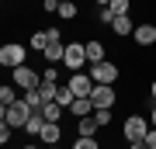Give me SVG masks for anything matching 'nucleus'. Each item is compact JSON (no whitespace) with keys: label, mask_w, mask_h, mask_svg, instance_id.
<instances>
[{"label":"nucleus","mask_w":156,"mask_h":149,"mask_svg":"<svg viewBox=\"0 0 156 149\" xmlns=\"http://www.w3.org/2000/svg\"><path fill=\"white\" fill-rule=\"evenodd\" d=\"M42 115H45V122H59L62 118V104L59 101H49V104L42 108Z\"/></svg>","instance_id":"14"},{"label":"nucleus","mask_w":156,"mask_h":149,"mask_svg":"<svg viewBox=\"0 0 156 149\" xmlns=\"http://www.w3.org/2000/svg\"><path fill=\"white\" fill-rule=\"evenodd\" d=\"M97 21H104V24H111V21H115V14H111V7H101V14H97Z\"/></svg>","instance_id":"27"},{"label":"nucleus","mask_w":156,"mask_h":149,"mask_svg":"<svg viewBox=\"0 0 156 149\" xmlns=\"http://www.w3.org/2000/svg\"><path fill=\"white\" fill-rule=\"evenodd\" d=\"M146 146H149V149H156V125L149 128V135H146Z\"/></svg>","instance_id":"28"},{"label":"nucleus","mask_w":156,"mask_h":149,"mask_svg":"<svg viewBox=\"0 0 156 149\" xmlns=\"http://www.w3.org/2000/svg\"><path fill=\"white\" fill-rule=\"evenodd\" d=\"M132 35H135V42H139V45H153V42H156V28H153V24H139Z\"/></svg>","instance_id":"10"},{"label":"nucleus","mask_w":156,"mask_h":149,"mask_svg":"<svg viewBox=\"0 0 156 149\" xmlns=\"http://www.w3.org/2000/svg\"><path fill=\"white\" fill-rule=\"evenodd\" d=\"M59 17H76V4H73V0L59 4Z\"/></svg>","instance_id":"25"},{"label":"nucleus","mask_w":156,"mask_h":149,"mask_svg":"<svg viewBox=\"0 0 156 149\" xmlns=\"http://www.w3.org/2000/svg\"><path fill=\"white\" fill-rule=\"evenodd\" d=\"M59 4H66V0H59Z\"/></svg>","instance_id":"36"},{"label":"nucleus","mask_w":156,"mask_h":149,"mask_svg":"<svg viewBox=\"0 0 156 149\" xmlns=\"http://www.w3.org/2000/svg\"><path fill=\"white\" fill-rule=\"evenodd\" d=\"M62 55H66V49H62V42H49V49H45V59H49V62H59Z\"/></svg>","instance_id":"18"},{"label":"nucleus","mask_w":156,"mask_h":149,"mask_svg":"<svg viewBox=\"0 0 156 149\" xmlns=\"http://www.w3.org/2000/svg\"><path fill=\"white\" fill-rule=\"evenodd\" d=\"M111 31L115 35H132L135 28H132V21H128V14H125V17H115V21H111Z\"/></svg>","instance_id":"16"},{"label":"nucleus","mask_w":156,"mask_h":149,"mask_svg":"<svg viewBox=\"0 0 156 149\" xmlns=\"http://www.w3.org/2000/svg\"><path fill=\"white\" fill-rule=\"evenodd\" d=\"M87 59H90V66H94V62H104V45H101V42H90L87 45Z\"/></svg>","instance_id":"17"},{"label":"nucleus","mask_w":156,"mask_h":149,"mask_svg":"<svg viewBox=\"0 0 156 149\" xmlns=\"http://www.w3.org/2000/svg\"><path fill=\"white\" fill-rule=\"evenodd\" d=\"M153 125H156V104H153Z\"/></svg>","instance_id":"32"},{"label":"nucleus","mask_w":156,"mask_h":149,"mask_svg":"<svg viewBox=\"0 0 156 149\" xmlns=\"http://www.w3.org/2000/svg\"><path fill=\"white\" fill-rule=\"evenodd\" d=\"M59 135H62L59 122H45V128H42V142H49V146H59Z\"/></svg>","instance_id":"9"},{"label":"nucleus","mask_w":156,"mask_h":149,"mask_svg":"<svg viewBox=\"0 0 156 149\" xmlns=\"http://www.w3.org/2000/svg\"><path fill=\"white\" fill-rule=\"evenodd\" d=\"M90 76H94V83H115L118 80V66L115 62H94L90 66Z\"/></svg>","instance_id":"6"},{"label":"nucleus","mask_w":156,"mask_h":149,"mask_svg":"<svg viewBox=\"0 0 156 149\" xmlns=\"http://www.w3.org/2000/svg\"><path fill=\"white\" fill-rule=\"evenodd\" d=\"M94 118H97V125H108V122H111V108H97Z\"/></svg>","instance_id":"26"},{"label":"nucleus","mask_w":156,"mask_h":149,"mask_svg":"<svg viewBox=\"0 0 156 149\" xmlns=\"http://www.w3.org/2000/svg\"><path fill=\"white\" fill-rule=\"evenodd\" d=\"M14 83H17V87H24V90H35V87L42 83V76H35L28 66H17V69H14Z\"/></svg>","instance_id":"8"},{"label":"nucleus","mask_w":156,"mask_h":149,"mask_svg":"<svg viewBox=\"0 0 156 149\" xmlns=\"http://www.w3.org/2000/svg\"><path fill=\"white\" fill-rule=\"evenodd\" d=\"M128 149H149V146H146V142H132V146H128Z\"/></svg>","instance_id":"30"},{"label":"nucleus","mask_w":156,"mask_h":149,"mask_svg":"<svg viewBox=\"0 0 156 149\" xmlns=\"http://www.w3.org/2000/svg\"><path fill=\"white\" fill-rule=\"evenodd\" d=\"M45 11H59V0H45Z\"/></svg>","instance_id":"29"},{"label":"nucleus","mask_w":156,"mask_h":149,"mask_svg":"<svg viewBox=\"0 0 156 149\" xmlns=\"http://www.w3.org/2000/svg\"><path fill=\"white\" fill-rule=\"evenodd\" d=\"M66 87H69V90H73L76 97H90V90H94L97 83H94V76H87V73H73Z\"/></svg>","instance_id":"5"},{"label":"nucleus","mask_w":156,"mask_h":149,"mask_svg":"<svg viewBox=\"0 0 156 149\" xmlns=\"http://www.w3.org/2000/svg\"><path fill=\"white\" fill-rule=\"evenodd\" d=\"M62 62H66L73 73H80V66L87 62V45H66V55H62Z\"/></svg>","instance_id":"7"},{"label":"nucleus","mask_w":156,"mask_h":149,"mask_svg":"<svg viewBox=\"0 0 156 149\" xmlns=\"http://www.w3.org/2000/svg\"><path fill=\"white\" fill-rule=\"evenodd\" d=\"M146 135H149V128H146V118H139V115L125 118V139H128V142H146Z\"/></svg>","instance_id":"2"},{"label":"nucleus","mask_w":156,"mask_h":149,"mask_svg":"<svg viewBox=\"0 0 156 149\" xmlns=\"http://www.w3.org/2000/svg\"><path fill=\"white\" fill-rule=\"evenodd\" d=\"M38 94H42V101H45V104H49V101H56V94H59V83L42 76V83H38Z\"/></svg>","instance_id":"11"},{"label":"nucleus","mask_w":156,"mask_h":149,"mask_svg":"<svg viewBox=\"0 0 156 149\" xmlns=\"http://www.w3.org/2000/svg\"><path fill=\"white\" fill-rule=\"evenodd\" d=\"M90 104H94V111L97 108H111L115 104V87L111 83H97V87L90 90Z\"/></svg>","instance_id":"3"},{"label":"nucleus","mask_w":156,"mask_h":149,"mask_svg":"<svg viewBox=\"0 0 156 149\" xmlns=\"http://www.w3.org/2000/svg\"><path fill=\"white\" fill-rule=\"evenodd\" d=\"M56 101H59L62 108H73V101H76V94H73L69 87H59V94H56Z\"/></svg>","instance_id":"19"},{"label":"nucleus","mask_w":156,"mask_h":149,"mask_svg":"<svg viewBox=\"0 0 156 149\" xmlns=\"http://www.w3.org/2000/svg\"><path fill=\"white\" fill-rule=\"evenodd\" d=\"M73 115H80V118H87L90 115V111H94V104H90V97H76V101H73Z\"/></svg>","instance_id":"15"},{"label":"nucleus","mask_w":156,"mask_h":149,"mask_svg":"<svg viewBox=\"0 0 156 149\" xmlns=\"http://www.w3.org/2000/svg\"><path fill=\"white\" fill-rule=\"evenodd\" d=\"M0 104H4V108L17 104V94H14V87H0Z\"/></svg>","instance_id":"21"},{"label":"nucleus","mask_w":156,"mask_h":149,"mask_svg":"<svg viewBox=\"0 0 156 149\" xmlns=\"http://www.w3.org/2000/svg\"><path fill=\"white\" fill-rule=\"evenodd\" d=\"M31 49H42V52L49 49V31H35L31 35Z\"/></svg>","instance_id":"20"},{"label":"nucleus","mask_w":156,"mask_h":149,"mask_svg":"<svg viewBox=\"0 0 156 149\" xmlns=\"http://www.w3.org/2000/svg\"><path fill=\"white\" fill-rule=\"evenodd\" d=\"M24 52L28 49H21V45H4V49H0V62H4V66H11V69H17V66H24Z\"/></svg>","instance_id":"4"},{"label":"nucleus","mask_w":156,"mask_h":149,"mask_svg":"<svg viewBox=\"0 0 156 149\" xmlns=\"http://www.w3.org/2000/svg\"><path fill=\"white\" fill-rule=\"evenodd\" d=\"M21 101H24L31 111H42V108H45V101H42V94H38V87H35V90H24V97H21Z\"/></svg>","instance_id":"12"},{"label":"nucleus","mask_w":156,"mask_h":149,"mask_svg":"<svg viewBox=\"0 0 156 149\" xmlns=\"http://www.w3.org/2000/svg\"><path fill=\"white\" fill-rule=\"evenodd\" d=\"M97 4H101V7H108V4H111V0H97Z\"/></svg>","instance_id":"31"},{"label":"nucleus","mask_w":156,"mask_h":149,"mask_svg":"<svg viewBox=\"0 0 156 149\" xmlns=\"http://www.w3.org/2000/svg\"><path fill=\"white\" fill-rule=\"evenodd\" d=\"M108 7H111V14H115V17H125V14H128V0H111Z\"/></svg>","instance_id":"23"},{"label":"nucleus","mask_w":156,"mask_h":149,"mask_svg":"<svg viewBox=\"0 0 156 149\" xmlns=\"http://www.w3.org/2000/svg\"><path fill=\"white\" fill-rule=\"evenodd\" d=\"M153 97H156V80H153Z\"/></svg>","instance_id":"33"},{"label":"nucleus","mask_w":156,"mask_h":149,"mask_svg":"<svg viewBox=\"0 0 156 149\" xmlns=\"http://www.w3.org/2000/svg\"><path fill=\"white\" fill-rule=\"evenodd\" d=\"M49 149H59V146H49Z\"/></svg>","instance_id":"35"},{"label":"nucleus","mask_w":156,"mask_h":149,"mask_svg":"<svg viewBox=\"0 0 156 149\" xmlns=\"http://www.w3.org/2000/svg\"><path fill=\"white\" fill-rule=\"evenodd\" d=\"M97 128H101L97 118H80V135H94Z\"/></svg>","instance_id":"22"},{"label":"nucleus","mask_w":156,"mask_h":149,"mask_svg":"<svg viewBox=\"0 0 156 149\" xmlns=\"http://www.w3.org/2000/svg\"><path fill=\"white\" fill-rule=\"evenodd\" d=\"M24 149H35V146H24Z\"/></svg>","instance_id":"34"},{"label":"nucleus","mask_w":156,"mask_h":149,"mask_svg":"<svg viewBox=\"0 0 156 149\" xmlns=\"http://www.w3.org/2000/svg\"><path fill=\"white\" fill-rule=\"evenodd\" d=\"M35 115V111L24 104V101H17V104H11V108H4V122L11 125V128H24L28 125V118Z\"/></svg>","instance_id":"1"},{"label":"nucleus","mask_w":156,"mask_h":149,"mask_svg":"<svg viewBox=\"0 0 156 149\" xmlns=\"http://www.w3.org/2000/svg\"><path fill=\"white\" fill-rule=\"evenodd\" d=\"M42 128H45V115H42V111H35V115L28 118V125H24V132H31V135H42Z\"/></svg>","instance_id":"13"},{"label":"nucleus","mask_w":156,"mask_h":149,"mask_svg":"<svg viewBox=\"0 0 156 149\" xmlns=\"http://www.w3.org/2000/svg\"><path fill=\"white\" fill-rule=\"evenodd\" d=\"M73 149H97V142H94V135H80L73 142Z\"/></svg>","instance_id":"24"}]
</instances>
